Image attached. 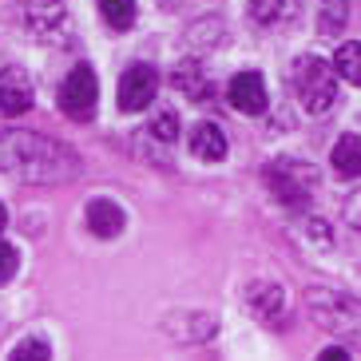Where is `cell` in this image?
I'll use <instances>...</instances> for the list:
<instances>
[{"label":"cell","instance_id":"obj_8","mask_svg":"<svg viewBox=\"0 0 361 361\" xmlns=\"http://www.w3.org/2000/svg\"><path fill=\"white\" fill-rule=\"evenodd\" d=\"M246 306H250V314H255L258 322H266V326H282L290 314L286 306V294H282V286L278 282H255V286L246 290Z\"/></svg>","mask_w":361,"mask_h":361},{"label":"cell","instance_id":"obj_1","mask_svg":"<svg viewBox=\"0 0 361 361\" xmlns=\"http://www.w3.org/2000/svg\"><path fill=\"white\" fill-rule=\"evenodd\" d=\"M0 171L24 183H64L80 175V155L60 139L20 128H0Z\"/></svg>","mask_w":361,"mask_h":361},{"label":"cell","instance_id":"obj_2","mask_svg":"<svg viewBox=\"0 0 361 361\" xmlns=\"http://www.w3.org/2000/svg\"><path fill=\"white\" fill-rule=\"evenodd\" d=\"M294 96L310 116H326L338 104V72H329L326 60L302 56L294 64Z\"/></svg>","mask_w":361,"mask_h":361},{"label":"cell","instance_id":"obj_20","mask_svg":"<svg viewBox=\"0 0 361 361\" xmlns=\"http://www.w3.org/2000/svg\"><path fill=\"white\" fill-rule=\"evenodd\" d=\"M16 266H20V250H16L12 243H0V286H8L12 282Z\"/></svg>","mask_w":361,"mask_h":361},{"label":"cell","instance_id":"obj_17","mask_svg":"<svg viewBox=\"0 0 361 361\" xmlns=\"http://www.w3.org/2000/svg\"><path fill=\"white\" fill-rule=\"evenodd\" d=\"M334 72H338L345 84H357L361 87V44L357 40L341 44L338 52H334Z\"/></svg>","mask_w":361,"mask_h":361},{"label":"cell","instance_id":"obj_19","mask_svg":"<svg viewBox=\"0 0 361 361\" xmlns=\"http://www.w3.org/2000/svg\"><path fill=\"white\" fill-rule=\"evenodd\" d=\"M151 131H155V139H163V143H175V135H179V119H175V111H159V116L151 119Z\"/></svg>","mask_w":361,"mask_h":361},{"label":"cell","instance_id":"obj_12","mask_svg":"<svg viewBox=\"0 0 361 361\" xmlns=\"http://www.w3.org/2000/svg\"><path fill=\"white\" fill-rule=\"evenodd\" d=\"M329 167L338 171L341 179H361V135L357 131H345V135L334 143V151H329Z\"/></svg>","mask_w":361,"mask_h":361},{"label":"cell","instance_id":"obj_11","mask_svg":"<svg viewBox=\"0 0 361 361\" xmlns=\"http://www.w3.org/2000/svg\"><path fill=\"white\" fill-rule=\"evenodd\" d=\"M84 214H87V231L96 234V238H116V234H123V226H128L123 207L111 202V199H92Z\"/></svg>","mask_w":361,"mask_h":361},{"label":"cell","instance_id":"obj_21","mask_svg":"<svg viewBox=\"0 0 361 361\" xmlns=\"http://www.w3.org/2000/svg\"><path fill=\"white\" fill-rule=\"evenodd\" d=\"M12 357L16 361H24V357H52V345L44 338H28V341H20V345H12Z\"/></svg>","mask_w":361,"mask_h":361},{"label":"cell","instance_id":"obj_24","mask_svg":"<svg viewBox=\"0 0 361 361\" xmlns=\"http://www.w3.org/2000/svg\"><path fill=\"white\" fill-rule=\"evenodd\" d=\"M4 226H8V211H4V202H0V234H4Z\"/></svg>","mask_w":361,"mask_h":361},{"label":"cell","instance_id":"obj_9","mask_svg":"<svg viewBox=\"0 0 361 361\" xmlns=\"http://www.w3.org/2000/svg\"><path fill=\"white\" fill-rule=\"evenodd\" d=\"M226 99H231L234 111H243V116H262L266 111V80L258 72H238L226 87Z\"/></svg>","mask_w":361,"mask_h":361},{"label":"cell","instance_id":"obj_14","mask_svg":"<svg viewBox=\"0 0 361 361\" xmlns=\"http://www.w3.org/2000/svg\"><path fill=\"white\" fill-rule=\"evenodd\" d=\"M171 80H175V87H179L187 99H211V84H207V75H202V68L195 64V60H183V64L171 72Z\"/></svg>","mask_w":361,"mask_h":361},{"label":"cell","instance_id":"obj_22","mask_svg":"<svg viewBox=\"0 0 361 361\" xmlns=\"http://www.w3.org/2000/svg\"><path fill=\"white\" fill-rule=\"evenodd\" d=\"M345 223L361 231V191H353L350 199H345Z\"/></svg>","mask_w":361,"mask_h":361},{"label":"cell","instance_id":"obj_15","mask_svg":"<svg viewBox=\"0 0 361 361\" xmlns=\"http://www.w3.org/2000/svg\"><path fill=\"white\" fill-rule=\"evenodd\" d=\"M298 4H302V0H250V20L270 28V24L290 20L298 12Z\"/></svg>","mask_w":361,"mask_h":361},{"label":"cell","instance_id":"obj_3","mask_svg":"<svg viewBox=\"0 0 361 361\" xmlns=\"http://www.w3.org/2000/svg\"><path fill=\"white\" fill-rule=\"evenodd\" d=\"M266 187L282 207L290 211H306L310 199H314V187H318V167L298 159H274L266 167Z\"/></svg>","mask_w":361,"mask_h":361},{"label":"cell","instance_id":"obj_18","mask_svg":"<svg viewBox=\"0 0 361 361\" xmlns=\"http://www.w3.org/2000/svg\"><path fill=\"white\" fill-rule=\"evenodd\" d=\"M345 16H350V4L345 0H322V32H341L345 28Z\"/></svg>","mask_w":361,"mask_h":361},{"label":"cell","instance_id":"obj_5","mask_svg":"<svg viewBox=\"0 0 361 361\" xmlns=\"http://www.w3.org/2000/svg\"><path fill=\"white\" fill-rule=\"evenodd\" d=\"M96 99H99V84H96V72H92L87 64H75L72 72L64 75L60 92H56L60 111L72 116V119H87L92 111H96Z\"/></svg>","mask_w":361,"mask_h":361},{"label":"cell","instance_id":"obj_16","mask_svg":"<svg viewBox=\"0 0 361 361\" xmlns=\"http://www.w3.org/2000/svg\"><path fill=\"white\" fill-rule=\"evenodd\" d=\"M96 4H99V16H104L107 28L128 32L135 24V0H96Z\"/></svg>","mask_w":361,"mask_h":361},{"label":"cell","instance_id":"obj_23","mask_svg":"<svg viewBox=\"0 0 361 361\" xmlns=\"http://www.w3.org/2000/svg\"><path fill=\"white\" fill-rule=\"evenodd\" d=\"M318 357H322V361H329V357H350V350H345V345H326Z\"/></svg>","mask_w":361,"mask_h":361},{"label":"cell","instance_id":"obj_4","mask_svg":"<svg viewBox=\"0 0 361 361\" xmlns=\"http://www.w3.org/2000/svg\"><path fill=\"white\" fill-rule=\"evenodd\" d=\"M306 310H310V318L318 322L322 329L338 334V338L361 341V302L357 298L334 294V290H310Z\"/></svg>","mask_w":361,"mask_h":361},{"label":"cell","instance_id":"obj_13","mask_svg":"<svg viewBox=\"0 0 361 361\" xmlns=\"http://www.w3.org/2000/svg\"><path fill=\"white\" fill-rule=\"evenodd\" d=\"M226 135L214 123H199V128L191 131V151L199 155V159H207V163H219V159H226Z\"/></svg>","mask_w":361,"mask_h":361},{"label":"cell","instance_id":"obj_6","mask_svg":"<svg viewBox=\"0 0 361 361\" xmlns=\"http://www.w3.org/2000/svg\"><path fill=\"white\" fill-rule=\"evenodd\" d=\"M159 92V72L151 64H131L128 72L119 75V111H143L151 107Z\"/></svg>","mask_w":361,"mask_h":361},{"label":"cell","instance_id":"obj_7","mask_svg":"<svg viewBox=\"0 0 361 361\" xmlns=\"http://www.w3.org/2000/svg\"><path fill=\"white\" fill-rule=\"evenodd\" d=\"M20 16H24V24H28V32L40 36V40H60L64 20H68V12H64L60 0H24Z\"/></svg>","mask_w":361,"mask_h":361},{"label":"cell","instance_id":"obj_10","mask_svg":"<svg viewBox=\"0 0 361 361\" xmlns=\"http://www.w3.org/2000/svg\"><path fill=\"white\" fill-rule=\"evenodd\" d=\"M32 107V84L24 68H4L0 72V116H24Z\"/></svg>","mask_w":361,"mask_h":361}]
</instances>
